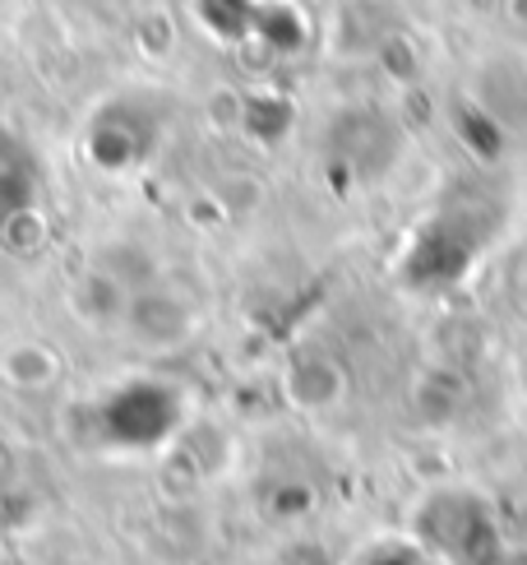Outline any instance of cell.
I'll return each instance as SVG.
<instances>
[{
  "instance_id": "cell-1",
  "label": "cell",
  "mask_w": 527,
  "mask_h": 565,
  "mask_svg": "<svg viewBox=\"0 0 527 565\" xmlns=\"http://www.w3.org/2000/svg\"><path fill=\"white\" fill-rule=\"evenodd\" d=\"M282 390L297 413H333V408H343V398H347V371L333 352L305 348L287 362Z\"/></svg>"
},
{
  "instance_id": "cell-2",
  "label": "cell",
  "mask_w": 527,
  "mask_h": 565,
  "mask_svg": "<svg viewBox=\"0 0 527 565\" xmlns=\"http://www.w3.org/2000/svg\"><path fill=\"white\" fill-rule=\"evenodd\" d=\"M126 334L139 348H181L190 334H195V311L172 297V292H135L130 316H126Z\"/></svg>"
},
{
  "instance_id": "cell-3",
  "label": "cell",
  "mask_w": 527,
  "mask_h": 565,
  "mask_svg": "<svg viewBox=\"0 0 527 565\" xmlns=\"http://www.w3.org/2000/svg\"><path fill=\"white\" fill-rule=\"evenodd\" d=\"M130 301H135V288L126 278H116L111 269H88L84 282L69 288V316L88 324L93 334H116V329H126Z\"/></svg>"
},
{
  "instance_id": "cell-4",
  "label": "cell",
  "mask_w": 527,
  "mask_h": 565,
  "mask_svg": "<svg viewBox=\"0 0 527 565\" xmlns=\"http://www.w3.org/2000/svg\"><path fill=\"white\" fill-rule=\"evenodd\" d=\"M65 375V358L42 339H14L0 348V385L14 394H46Z\"/></svg>"
}]
</instances>
